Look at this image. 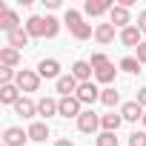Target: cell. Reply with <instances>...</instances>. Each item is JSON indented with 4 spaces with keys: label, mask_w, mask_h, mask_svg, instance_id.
<instances>
[{
    "label": "cell",
    "mask_w": 146,
    "mask_h": 146,
    "mask_svg": "<svg viewBox=\"0 0 146 146\" xmlns=\"http://www.w3.org/2000/svg\"><path fill=\"white\" fill-rule=\"evenodd\" d=\"M80 103H95V100H100V89L89 80V83H80V89H78V95H75Z\"/></svg>",
    "instance_id": "7"
},
{
    "label": "cell",
    "mask_w": 146,
    "mask_h": 146,
    "mask_svg": "<svg viewBox=\"0 0 146 146\" xmlns=\"http://www.w3.org/2000/svg\"><path fill=\"white\" fill-rule=\"evenodd\" d=\"M66 26H69V32L75 35L78 40H86V37H92V35H95V32H92V26H89V23H83V17H80L75 9H69V12H66Z\"/></svg>",
    "instance_id": "1"
},
{
    "label": "cell",
    "mask_w": 146,
    "mask_h": 146,
    "mask_svg": "<svg viewBox=\"0 0 146 146\" xmlns=\"http://www.w3.org/2000/svg\"><path fill=\"white\" fill-rule=\"evenodd\" d=\"M6 37H9V46H12V49H17V52H20L23 46H29V40H32L26 29H15V32H12V35H6Z\"/></svg>",
    "instance_id": "16"
},
{
    "label": "cell",
    "mask_w": 146,
    "mask_h": 146,
    "mask_svg": "<svg viewBox=\"0 0 146 146\" xmlns=\"http://www.w3.org/2000/svg\"><path fill=\"white\" fill-rule=\"evenodd\" d=\"M137 103H140V106H146V86L137 92Z\"/></svg>",
    "instance_id": "33"
},
{
    "label": "cell",
    "mask_w": 146,
    "mask_h": 146,
    "mask_svg": "<svg viewBox=\"0 0 146 146\" xmlns=\"http://www.w3.org/2000/svg\"><path fill=\"white\" fill-rule=\"evenodd\" d=\"M109 23H112V26H120V29H126V26L132 23V17H129V9L117 3V6L109 12Z\"/></svg>",
    "instance_id": "8"
},
{
    "label": "cell",
    "mask_w": 146,
    "mask_h": 146,
    "mask_svg": "<svg viewBox=\"0 0 146 146\" xmlns=\"http://www.w3.org/2000/svg\"><path fill=\"white\" fill-rule=\"evenodd\" d=\"M15 86H17L20 92H37V86H40V75H37V72H32V69H20Z\"/></svg>",
    "instance_id": "2"
},
{
    "label": "cell",
    "mask_w": 146,
    "mask_h": 146,
    "mask_svg": "<svg viewBox=\"0 0 146 146\" xmlns=\"http://www.w3.org/2000/svg\"><path fill=\"white\" fill-rule=\"evenodd\" d=\"M43 3H46V9H57V6H60V0H43Z\"/></svg>",
    "instance_id": "34"
},
{
    "label": "cell",
    "mask_w": 146,
    "mask_h": 146,
    "mask_svg": "<svg viewBox=\"0 0 146 146\" xmlns=\"http://www.w3.org/2000/svg\"><path fill=\"white\" fill-rule=\"evenodd\" d=\"M120 69L129 72V75H137V72H140V60L137 57H123L120 60Z\"/></svg>",
    "instance_id": "26"
},
{
    "label": "cell",
    "mask_w": 146,
    "mask_h": 146,
    "mask_svg": "<svg viewBox=\"0 0 146 146\" xmlns=\"http://www.w3.org/2000/svg\"><path fill=\"white\" fill-rule=\"evenodd\" d=\"M120 117H123V120H129V123H135L137 117H143V106H140L137 100H129V103H123V106H120Z\"/></svg>",
    "instance_id": "12"
},
{
    "label": "cell",
    "mask_w": 146,
    "mask_h": 146,
    "mask_svg": "<svg viewBox=\"0 0 146 146\" xmlns=\"http://www.w3.org/2000/svg\"><path fill=\"white\" fill-rule=\"evenodd\" d=\"M57 103H60V100H54V98H40V100H37V115H43V117L57 115Z\"/></svg>",
    "instance_id": "23"
},
{
    "label": "cell",
    "mask_w": 146,
    "mask_h": 146,
    "mask_svg": "<svg viewBox=\"0 0 146 146\" xmlns=\"http://www.w3.org/2000/svg\"><path fill=\"white\" fill-rule=\"evenodd\" d=\"M29 140V132H23L20 126H9L3 132V146H26Z\"/></svg>",
    "instance_id": "5"
},
{
    "label": "cell",
    "mask_w": 146,
    "mask_h": 146,
    "mask_svg": "<svg viewBox=\"0 0 146 146\" xmlns=\"http://www.w3.org/2000/svg\"><path fill=\"white\" fill-rule=\"evenodd\" d=\"M60 32V23H57V17H46V37H54Z\"/></svg>",
    "instance_id": "28"
},
{
    "label": "cell",
    "mask_w": 146,
    "mask_h": 146,
    "mask_svg": "<svg viewBox=\"0 0 146 146\" xmlns=\"http://www.w3.org/2000/svg\"><path fill=\"white\" fill-rule=\"evenodd\" d=\"M140 120H143V126H146V112H143V117H140Z\"/></svg>",
    "instance_id": "36"
},
{
    "label": "cell",
    "mask_w": 146,
    "mask_h": 146,
    "mask_svg": "<svg viewBox=\"0 0 146 146\" xmlns=\"http://www.w3.org/2000/svg\"><path fill=\"white\" fill-rule=\"evenodd\" d=\"M129 146H146V132H132L129 135Z\"/></svg>",
    "instance_id": "30"
},
{
    "label": "cell",
    "mask_w": 146,
    "mask_h": 146,
    "mask_svg": "<svg viewBox=\"0 0 146 146\" xmlns=\"http://www.w3.org/2000/svg\"><path fill=\"white\" fill-rule=\"evenodd\" d=\"M26 32H29V37H46V17H29Z\"/></svg>",
    "instance_id": "15"
},
{
    "label": "cell",
    "mask_w": 146,
    "mask_h": 146,
    "mask_svg": "<svg viewBox=\"0 0 146 146\" xmlns=\"http://www.w3.org/2000/svg\"><path fill=\"white\" fill-rule=\"evenodd\" d=\"M0 29H3L6 35H12L15 29H23V26H20V17H17L12 9H6L3 15H0Z\"/></svg>",
    "instance_id": "14"
},
{
    "label": "cell",
    "mask_w": 146,
    "mask_h": 146,
    "mask_svg": "<svg viewBox=\"0 0 146 146\" xmlns=\"http://www.w3.org/2000/svg\"><path fill=\"white\" fill-rule=\"evenodd\" d=\"M57 115H60V117H80V115H83V103H80L78 98H60Z\"/></svg>",
    "instance_id": "3"
},
{
    "label": "cell",
    "mask_w": 146,
    "mask_h": 146,
    "mask_svg": "<svg viewBox=\"0 0 146 146\" xmlns=\"http://www.w3.org/2000/svg\"><path fill=\"white\" fill-rule=\"evenodd\" d=\"M135 52H137V60H140V63H146V43H140Z\"/></svg>",
    "instance_id": "31"
},
{
    "label": "cell",
    "mask_w": 146,
    "mask_h": 146,
    "mask_svg": "<svg viewBox=\"0 0 146 146\" xmlns=\"http://www.w3.org/2000/svg\"><path fill=\"white\" fill-rule=\"evenodd\" d=\"M20 100V89L12 83V86H0V103H6V106H15Z\"/></svg>",
    "instance_id": "20"
},
{
    "label": "cell",
    "mask_w": 146,
    "mask_h": 146,
    "mask_svg": "<svg viewBox=\"0 0 146 146\" xmlns=\"http://www.w3.org/2000/svg\"><path fill=\"white\" fill-rule=\"evenodd\" d=\"M37 75H40V78H49V80H60V78H63V75H60V63H57L54 57H46V60L37 63Z\"/></svg>",
    "instance_id": "4"
},
{
    "label": "cell",
    "mask_w": 146,
    "mask_h": 146,
    "mask_svg": "<svg viewBox=\"0 0 146 146\" xmlns=\"http://www.w3.org/2000/svg\"><path fill=\"white\" fill-rule=\"evenodd\" d=\"M117 100H120V95H117V92H115L112 86H106V89H100V103H103V106H115Z\"/></svg>",
    "instance_id": "25"
},
{
    "label": "cell",
    "mask_w": 146,
    "mask_h": 146,
    "mask_svg": "<svg viewBox=\"0 0 146 146\" xmlns=\"http://www.w3.org/2000/svg\"><path fill=\"white\" fill-rule=\"evenodd\" d=\"M137 29H140V32H146V9L137 15Z\"/></svg>",
    "instance_id": "32"
},
{
    "label": "cell",
    "mask_w": 146,
    "mask_h": 146,
    "mask_svg": "<svg viewBox=\"0 0 146 146\" xmlns=\"http://www.w3.org/2000/svg\"><path fill=\"white\" fill-rule=\"evenodd\" d=\"M115 72H117V69H115V63H106V66L95 69V80H98V83H106V86H109V83H115Z\"/></svg>",
    "instance_id": "19"
},
{
    "label": "cell",
    "mask_w": 146,
    "mask_h": 146,
    "mask_svg": "<svg viewBox=\"0 0 146 146\" xmlns=\"http://www.w3.org/2000/svg\"><path fill=\"white\" fill-rule=\"evenodd\" d=\"M15 112H17L20 117H35V115H37V103L29 100V98H20V100L15 103Z\"/></svg>",
    "instance_id": "17"
},
{
    "label": "cell",
    "mask_w": 146,
    "mask_h": 146,
    "mask_svg": "<svg viewBox=\"0 0 146 146\" xmlns=\"http://www.w3.org/2000/svg\"><path fill=\"white\" fill-rule=\"evenodd\" d=\"M98 126H100V117H98L92 109H86V112L78 117V129H80V132H89V135H92Z\"/></svg>",
    "instance_id": "10"
},
{
    "label": "cell",
    "mask_w": 146,
    "mask_h": 146,
    "mask_svg": "<svg viewBox=\"0 0 146 146\" xmlns=\"http://www.w3.org/2000/svg\"><path fill=\"white\" fill-rule=\"evenodd\" d=\"M120 123H123V117H120V115H115V112H109V115H103V117H100L103 132H117V129H120Z\"/></svg>",
    "instance_id": "24"
},
{
    "label": "cell",
    "mask_w": 146,
    "mask_h": 146,
    "mask_svg": "<svg viewBox=\"0 0 146 146\" xmlns=\"http://www.w3.org/2000/svg\"><path fill=\"white\" fill-rule=\"evenodd\" d=\"M143 43H146V40H143Z\"/></svg>",
    "instance_id": "37"
},
{
    "label": "cell",
    "mask_w": 146,
    "mask_h": 146,
    "mask_svg": "<svg viewBox=\"0 0 146 146\" xmlns=\"http://www.w3.org/2000/svg\"><path fill=\"white\" fill-rule=\"evenodd\" d=\"M95 40L103 43V46L112 43V40H115V26H112V23H100V26L95 29Z\"/></svg>",
    "instance_id": "22"
},
{
    "label": "cell",
    "mask_w": 146,
    "mask_h": 146,
    "mask_svg": "<svg viewBox=\"0 0 146 146\" xmlns=\"http://www.w3.org/2000/svg\"><path fill=\"white\" fill-rule=\"evenodd\" d=\"M26 132H29V140H35V143H43V140L49 137V126H46V123H40V120H35Z\"/></svg>",
    "instance_id": "18"
},
{
    "label": "cell",
    "mask_w": 146,
    "mask_h": 146,
    "mask_svg": "<svg viewBox=\"0 0 146 146\" xmlns=\"http://www.w3.org/2000/svg\"><path fill=\"white\" fill-rule=\"evenodd\" d=\"M95 143L98 146H117V137H115V132H100Z\"/></svg>",
    "instance_id": "27"
},
{
    "label": "cell",
    "mask_w": 146,
    "mask_h": 146,
    "mask_svg": "<svg viewBox=\"0 0 146 146\" xmlns=\"http://www.w3.org/2000/svg\"><path fill=\"white\" fill-rule=\"evenodd\" d=\"M140 35H143V32H140L137 26H126V29H120V43H123V46L137 49V46L143 43V40H140Z\"/></svg>",
    "instance_id": "9"
},
{
    "label": "cell",
    "mask_w": 146,
    "mask_h": 146,
    "mask_svg": "<svg viewBox=\"0 0 146 146\" xmlns=\"http://www.w3.org/2000/svg\"><path fill=\"white\" fill-rule=\"evenodd\" d=\"M0 63L9 66V69H15V66L20 63V52L12 49V46H3V49H0Z\"/></svg>",
    "instance_id": "21"
},
{
    "label": "cell",
    "mask_w": 146,
    "mask_h": 146,
    "mask_svg": "<svg viewBox=\"0 0 146 146\" xmlns=\"http://www.w3.org/2000/svg\"><path fill=\"white\" fill-rule=\"evenodd\" d=\"M78 89H80V83H78V78H75V75H63V78L57 80V92H60L63 98H75V95H78Z\"/></svg>",
    "instance_id": "6"
},
{
    "label": "cell",
    "mask_w": 146,
    "mask_h": 146,
    "mask_svg": "<svg viewBox=\"0 0 146 146\" xmlns=\"http://www.w3.org/2000/svg\"><path fill=\"white\" fill-rule=\"evenodd\" d=\"M89 63H92V69H100V66H106V63H109V57H106V54H103V52H95V54H92V60H89Z\"/></svg>",
    "instance_id": "29"
},
{
    "label": "cell",
    "mask_w": 146,
    "mask_h": 146,
    "mask_svg": "<svg viewBox=\"0 0 146 146\" xmlns=\"http://www.w3.org/2000/svg\"><path fill=\"white\" fill-rule=\"evenodd\" d=\"M86 15H92V17H98V15H103V12H112L115 9V3L112 0H86Z\"/></svg>",
    "instance_id": "13"
},
{
    "label": "cell",
    "mask_w": 146,
    "mask_h": 146,
    "mask_svg": "<svg viewBox=\"0 0 146 146\" xmlns=\"http://www.w3.org/2000/svg\"><path fill=\"white\" fill-rule=\"evenodd\" d=\"M54 146H75V143H72V140H69V137H60V140H57V143H54Z\"/></svg>",
    "instance_id": "35"
},
{
    "label": "cell",
    "mask_w": 146,
    "mask_h": 146,
    "mask_svg": "<svg viewBox=\"0 0 146 146\" xmlns=\"http://www.w3.org/2000/svg\"><path fill=\"white\" fill-rule=\"evenodd\" d=\"M72 75L78 78V83H89V78L95 75V69H92L89 60H78L75 66H72Z\"/></svg>",
    "instance_id": "11"
}]
</instances>
